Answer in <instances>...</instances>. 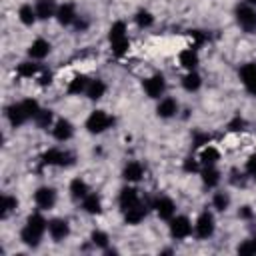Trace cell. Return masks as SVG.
Here are the masks:
<instances>
[{
	"label": "cell",
	"mask_w": 256,
	"mask_h": 256,
	"mask_svg": "<svg viewBox=\"0 0 256 256\" xmlns=\"http://www.w3.org/2000/svg\"><path fill=\"white\" fill-rule=\"evenodd\" d=\"M212 206H214L218 212L228 210V206H230V196H228L226 192H214V196H212Z\"/></svg>",
	"instance_id": "obj_34"
},
{
	"label": "cell",
	"mask_w": 256,
	"mask_h": 256,
	"mask_svg": "<svg viewBox=\"0 0 256 256\" xmlns=\"http://www.w3.org/2000/svg\"><path fill=\"white\" fill-rule=\"evenodd\" d=\"M34 8H36V14H38V20L54 18L56 12H58V4H56V0H36Z\"/></svg>",
	"instance_id": "obj_19"
},
{
	"label": "cell",
	"mask_w": 256,
	"mask_h": 256,
	"mask_svg": "<svg viewBox=\"0 0 256 256\" xmlns=\"http://www.w3.org/2000/svg\"><path fill=\"white\" fill-rule=\"evenodd\" d=\"M236 24L246 32V34H256V8L248 2H242L234 8Z\"/></svg>",
	"instance_id": "obj_2"
},
{
	"label": "cell",
	"mask_w": 256,
	"mask_h": 256,
	"mask_svg": "<svg viewBox=\"0 0 256 256\" xmlns=\"http://www.w3.org/2000/svg\"><path fill=\"white\" fill-rule=\"evenodd\" d=\"M146 214H148V204L146 202H138L136 206L124 210V222L130 224V226H136L146 218Z\"/></svg>",
	"instance_id": "obj_17"
},
{
	"label": "cell",
	"mask_w": 256,
	"mask_h": 256,
	"mask_svg": "<svg viewBox=\"0 0 256 256\" xmlns=\"http://www.w3.org/2000/svg\"><path fill=\"white\" fill-rule=\"evenodd\" d=\"M48 234L54 242H62L70 234V224L64 218H52L48 220Z\"/></svg>",
	"instance_id": "obj_13"
},
{
	"label": "cell",
	"mask_w": 256,
	"mask_h": 256,
	"mask_svg": "<svg viewBox=\"0 0 256 256\" xmlns=\"http://www.w3.org/2000/svg\"><path fill=\"white\" fill-rule=\"evenodd\" d=\"M198 160H200V164H202V166H214V164L220 160V152H218L214 146H210V144H208V146H204V148H202V152H200V158H198Z\"/></svg>",
	"instance_id": "obj_29"
},
{
	"label": "cell",
	"mask_w": 256,
	"mask_h": 256,
	"mask_svg": "<svg viewBox=\"0 0 256 256\" xmlns=\"http://www.w3.org/2000/svg\"><path fill=\"white\" fill-rule=\"evenodd\" d=\"M134 20H136V24H138L140 28H150V26L154 24V16H152L148 10H138L136 16H134Z\"/></svg>",
	"instance_id": "obj_35"
},
{
	"label": "cell",
	"mask_w": 256,
	"mask_h": 256,
	"mask_svg": "<svg viewBox=\"0 0 256 256\" xmlns=\"http://www.w3.org/2000/svg\"><path fill=\"white\" fill-rule=\"evenodd\" d=\"M46 230H48V220L40 212H34L26 218V224L20 230V240L30 248H38Z\"/></svg>",
	"instance_id": "obj_1"
},
{
	"label": "cell",
	"mask_w": 256,
	"mask_h": 256,
	"mask_svg": "<svg viewBox=\"0 0 256 256\" xmlns=\"http://www.w3.org/2000/svg\"><path fill=\"white\" fill-rule=\"evenodd\" d=\"M56 200H58V194H56V190H54L52 186H40V188L34 192V202H36V206H38L40 210H50V208H54Z\"/></svg>",
	"instance_id": "obj_11"
},
{
	"label": "cell",
	"mask_w": 256,
	"mask_h": 256,
	"mask_svg": "<svg viewBox=\"0 0 256 256\" xmlns=\"http://www.w3.org/2000/svg\"><path fill=\"white\" fill-rule=\"evenodd\" d=\"M82 208H84V212H88V214H92V216L100 214V212H102V198H100V194L88 192L86 198L82 200Z\"/></svg>",
	"instance_id": "obj_22"
},
{
	"label": "cell",
	"mask_w": 256,
	"mask_h": 256,
	"mask_svg": "<svg viewBox=\"0 0 256 256\" xmlns=\"http://www.w3.org/2000/svg\"><path fill=\"white\" fill-rule=\"evenodd\" d=\"M42 164L44 166H58V168H68L74 164V154L64 148H50L42 154Z\"/></svg>",
	"instance_id": "obj_5"
},
{
	"label": "cell",
	"mask_w": 256,
	"mask_h": 256,
	"mask_svg": "<svg viewBox=\"0 0 256 256\" xmlns=\"http://www.w3.org/2000/svg\"><path fill=\"white\" fill-rule=\"evenodd\" d=\"M216 230V220H214V214L210 210H202L200 216L196 218V224H194V234L196 238L200 240H208Z\"/></svg>",
	"instance_id": "obj_6"
},
{
	"label": "cell",
	"mask_w": 256,
	"mask_h": 256,
	"mask_svg": "<svg viewBox=\"0 0 256 256\" xmlns=\"http://www.w3.org/2000/svg\"><path fill=\"white\" fill-rule=\"evenodd\" d=\"M18 18L24 26H32L36 20H38V14H36V8H32V4H22L18 8Z\"/></svg>",
	"instance_id": "obj_27"
},
{
	"label": "cell",
	"mask_w": 256,
	"mask_h": 256,
	"mask_svg": "<svg viewBox=\"0 0 256 256\" xmlns=\"http://www.w3.org/2000/svg\"><path fill=\"white\" fill-rule=\"evenodd\" d=\"M246 176H248L246 172L242 174V172H238V170H232V172H230V182H232L234 186H244V184H246Z\"/></svg>",
	"instance_id": "obj_38"
},
{
	"label": "cell",
	"mask_w": 256,
	"mask_h": 256,
	"mask_svg": "<svg viewBox=\"0 0 256 256\" xmlns=\"http://www.w3.org/2000/svg\"><path fill=\"white\" fill-rule=\"evenodd\" d=\"M52 136L58 140V142H68L72 136H74V126L70 120L66 118H58L54 124H52Z\"/></svg>",
	"instance_id": "obj_15"
},
{
	"label": "cell",
	"mask_w": 256,
	"mask_h": 256,
	"mask_svg": "<svg viewBox=\"0 0 256 256\" xmlns=\"http://www.w3.org/2000/svg\"><path fill=\"white\" fill-rule=\"evenodd\" d=\"M16 208H18V198L16 196H10V194H4L2 196V206H0V216L2 218H8Z\"/></svg>",
	"instance_id": "obj_31"
},
{
	"label": "cell",
	"mask_w": 256,
	"mask_h": 256,
	"mask_svg": "<svg viewBox=\"0 0 256 256\" xmlns=\"http://www.w3.org/2000/svg\"><path fill=\"white\" fill-rule=\"evenodd\" d=\"M88 192H90V188H88V184H86L82 178H74V180L70 182V196H72V200L82 202Z\"/></svg>",
	"instance_id": "obj_24"
},
{
	"label": "cell",
	"mask_w": 256,
	"mask_h": 256,
	"mask_svg": "<svg viewBox=\"0 0 256 256\" xmlns=\"http://www.w3.org/2000/svg\"><path fill=\"white\" fill-rule=\"evenodd\" d=\"M240 82L250 96H256V62H246L238 70Z\"/></svg>",
	"instance_id": "obj_9"
},
{
	"label": "cell",
	"mask_w": 256,
	"mask_h": 256,
	"mask_svg": "<svg viewBox=\"0 0 256 256\" xmlns=\"http://www.w3.org/2000/svg\"><path fill=\"white\" fill-rule=\"evenodd\" d=\"M90 240H92V244H94L96 248H106V246H108V242H110L108 234H106V232H102V230H94V232L90 234Z\"/></svg>",
	"instance_id": "obj_36"
},
{
	"label": "cell",
	"mask_w": 256,
	"mask_h": 256,
	"mask_svg": "<svg viewBox=\"0 0 256 256\" xmlns=\"http://www.w3.org/2000/svg\"><path fill=\"white\" fill-rule=\"evenodd\" d=\"M114 116H110L106 110H94L90 112V116L86 118V130L90 134H102L106 132L108 128L114 126Z\"/></svg>",
	"instance_id": "obj_4"
},
{
	"label": "cell",
	"mask_w": 256,
	"mask_h": 256,
	"mask_svg": "<svg viewBox=\"0 0 256 256\" xmlns=\"http://www.w3.org/2000/svg\"><path fill=\"white\" fill-rule=\"evenodd\" d=\"M6 118H8V122H10L12 128H18V126L26 124L28 120H32L30 114H28V110H26V106H24V102H14V104H10V106L6 108Z\"/></svg>",
	"instance_id": "obj_10"
},
{
	"label": "cell",
	"mask_w": 256,
	"mask_h": 256,
	"mask_svg": "<svg viewBox=\"0 0 256 256\" xmlns=\"http://www.w3.org/2000/svg\"><path fill=\"white\" fill-rule=\"evenodd\" d=\"M246 174L256 182V154H252V156L246 160Z\"/></svg>",
	"instance_id": "obj_39"
},
{
	"label": "cell",
	"mask_w": 256,
	"mask_h": 256,
	"mask_svg": "<svg viewBox=\"0 0 256 256\" xmlns=\"http://www.w3.org/2000/svg\"><path fill=\"white\" fill-rule=\"evenodd\" d=\"M176 112H178V102L170 96H164L156 106V114L160 118H172V116H176Z\"/></svg>",
	"instance_id": "obj_20"
},
{
	"label": "cell",
	"mask_w": 256,
	"mask_h": 256,
	"mask_svg": "<svg viewBox=\"0 0 256 256\" xmlns=\"http://www.w3.org/2000/svg\"><path fill=\"white\" fill-rule=\"evenodd\" d=\"M40 72V64H34V62H22V64H18V68H16V74L20 76V78H32V76H36Z\"/></svg>",
	"instance_id": "obj_32"
},
{
	"label": "cell",
	"mask_w": 256,
	"mask_h": 256,
	"mask_svg": "<svg viewBox=\"0 0 256 256\" xmlns=\"http://www.w3.org/2000/svg\"><path fill=\"white\" fill-rule=\"evenodd\" d=\"M138 202H142V200H140V194H138V190H136L134 186H124V188L120 190V194H118V204H120L122 212L128 210V208H132V206H136Z\"/></svg>",
	"instance_id": "obj_16"
},
{
	"label": "cell",
	"mask_w": 256,
	"mask_h": 256,
	"mask_svg": "<svg viewBox=\"0 0 256 256\" xmlns=\"http://www.w3.org/2000/svg\"><path fill=\"white\" fill-rule=\"evenodd\" d=\"M238 254H256V236L250 240H244L238 246Z\"/></svg>",
	"instance_id": "obj_37"
},
{
	"label": "cell",
	"mask_w": 256,
	"mask_h": 256,
	"mask_svg": "<svg viewBox=\"0 0 256 256\" xmlns=\"http://www.w3.org/2000/svg\"><path fill=\"white\" fill-rule=\"evenodd\" d=\"M50 50H52V46H50L48 40L36 38V40L30 44V48H28V56H30L32 60H42V58H46V56L50 54Z\"/></svg>",
	"instance_id": "obj_18"
},
{
	"label": "cell",
	"mask_w": 256,
	"mask_h": 256,
	"mask_svg": "<svg viewBox=\"0 0 256 256\" xmlns=\"http://www.w3.org/2000/svg\"><path fill=\"white\" fill-rule=\"evenodd\" d=\"M248 4H252V6H256V0H246Z\"/></svg>",
	"instance_id": "obj_43"
},
{
	"label": "cell",
	"mask_w": 256,
	"mask_h": 256,
	"mask_svg": "<svg viewBox=\"0 0 256 256\" xmlns=\"http://www.w3.org/2000/svg\"><path fill=\"white\" fill-rule=\"evenodd\" d=\"M104 94H106V84H104L100 78L90 80V84H88V88H86V96H88L90 100H100Z\"/></svg>",
	"instance_id": "obj_28"
},
{
	"label": "cell",
	"mask_w": 256,
	"mask_h": 256,
	"mask_svg": "<svg viewBox=\"0 0 256 256\" xmlns=\"http://www.w3.org/2000/svg\"><path fill=\"white\" fill-rule=\"evenodd\" d=\"M142 88H144V92H146L148 98H160L164 94V90H166L164 74L158 72V74H152V76L144 78L142 80Z\"/></svg>",
	"instance_id": "obj_8"
},
{
	"label": "cell",
	"mask_w": 256,
	"mask_h": 256,
	"mask_svg": "<svg viewBox=\"0 0 256 256\" xmlns=\"http://www.w3.org/2000/svg\"><path fill=\"white\" fill-rule=\"evenodd\" d=\"M88 84H90V78H88V76L76 74V76L70 80V84H68V92H70V94H86Z\"/></svg>",
	"instance_id": "obj_25"
},
{
	"label": "cell",
	"mask_w": 256,
	"mask_h": 256,
	"mask_svg": "<svg viewBox=\"0 0 256 256\" xmlns=\"http://www.w3.org/2000/svg\"><path fill=\"white\" fill-rule=\"evenodd\" d=\"M238 216H240V218H252V208H250V206H242V208L238 210Z\"/></svg>",
	"instance_id": "obj_42"
},
{
	"label": "cell",
	"mask_w": 256,
	"mask_h": 256,
	"mask_svg": "<svg viewBox=\"0 0 256 256\" xmlns=\"http://www.w3.org/2000/svg\"><path fill=\"white\" fill-rule=\"evenodd\" d=\"M52 118H54V114H52V110H48V108H40V112L36 114V118L32 120L38 128H50L52 126Z\"/></svg>",
	"instance_id": "obj_33"
},
{
	"label": "cell",
	"mask_w": 256,
	"mask_h": 256,
	"mask_svg": "<svg viewBox=\"0 0 256 256\" xmlns=\"http://www.w3.org/2000/svg\"><path fill=\"white\" fill-rule=\"evenodd\" d=\"M108 38H110V44H112V50H114L116 56H122V54L128 52L130 40H128V34H126V24L122 20H118V22H114L110 26Z\"/></svg>",
	"instance_id": "obj_3"
},
{
	"label": "cell",
	"mask_w": 256,
	"mask_h": 256,
	"mask_svg": "<svg viewBox=\"0 0 256 256\" xmlns=\"http://www.w3.org/2000/svg\"><path fill=\"white\" fill-rule=\"evenodd\" d=\"M200 174H202V182H204V186H208V188L218 186V182H220V172L216 170V166H202Z\"/></svg>",
	"instance_id": "obj_26"
},
{
	"label": "cell",
	"mask_w": 256,
	"mask_h": 256,
	"mask_svg": "<svg viewBox=\"0 0 256 256\" xmlns=\"http://www.w3.org/2000/svg\"><path fill=\"white\" fill-rule=\"evenodd\" d=\"M56 20L60 26H72L76 24L78 20V12H76V6L72 2H64L58 6V12H56Z\"/></svg>",
	"instance_id": "obj_14"
},
{
	"label": "cell",
	"mask_w": 256,
	"mask_h": 256,
	"mask_svg": "<svg viewBox=\"0 0 256 256\" xmlns=\"http://www.w3.org/2000/svg\"><path fill=\"white\" fill-rule=\"evenodd\" d=\"M152 208H154V212L158 214V218H162V220H170L172 216H176V204H174V200L168 198V196H158V198L152 202Z\"/></svg>",
	"instance_id": "obj_12"
},
{
	"label": "cell",
	"mask_w": 256,
	"mask_h": 256,
	"mask_svg": "<svg viewBox=\"0 0 256 256\" xmlns=\"http://www.w3.org/2000/svg\"><path fill=\"white\" fill-rule=\"evenodd\" d=\"M178 60H180V64L190 72V70H196V66H198V62H200V58H198V52H196V48L192 46V48H186V50H182L180 52V56H178Z\"/></svg>",
	"instance_id": "obj_23"
},
{
	"label": "cell",
	"mask_w": 256,
	"mask_h": 256,
	"mask_svg": "<svg viewBox=\"0 0 256 256\" xmlns=\"http://www.w3.org/2000/svg\"><path fill=\"white\" fill-rule=\"evenodd\" d=\"M38 82H40V86H46V84H50V82H52V74L44 70V72H42V76L38 78Z\"/></svg>",
	"instance_id": "obj_41"
},
{
	"label": "cell",
	"mask_w": 256,
	"mask_h": 256,
	"mask_svg": "<svg viewBox=\"0 0 256 256\" xmlns=\"http://www.w3.org/2000/svg\"><path fill=\"white\" fill-rule=\"evenodd\" d=\"M200 86H202V78H200V74H198L196 70H190V72L182 78V88H184L186 92H196Z\"/></svg>",
	"instance_id": "obj_30"
},
{
	"label": "cell",
	"mask_w": 256,
	"mask_h": 256,
	"mask_svg": "<svg viewBox=\"0 0 256 256\" xmlns=\"http://www.w3.org/2000/svg\"><path fill=\"white\" fill-rule=\"evenodd\" d=\"M142 176H144V166H142L138 160H130V162L124 166V170H122V178H124L126 182H138Z\"/></svg>",
	"instance_id": "obj_21"
},
{
	"label": "cell",
	"mask_w": 256,
	"mask_h": 256,
	"mask_svg": "<svg viewBox=\"0 0 256 256\" xmlns=\"http://www.w3.org/2000/svg\"><path fill=\"white\" fill-rule=\"evenodd\" d=\"M184 170H186V172H198V170H202V164H200V160L186 158V160H184Z\"/></svg>",
	"instance_id": "obj_40"
},
{
	"label": "cell",
	"mask_w": 256,
	"mask_h": 256,
	"mask_svg": "<svg viewBox=\"0 0 256 256\" xmlns=\"http://www.w3.org/2000/svg\"><path fill=\"white\" fill-rule=\"evenodd\" d=\"M168 222H170L168 230H170V236L174 240H184L192 234V222L186 216H172Z\"/></svg>",
	"instance_id": "obj_7"
}]
</instances>
